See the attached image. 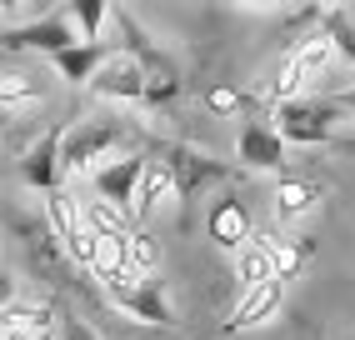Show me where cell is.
I'll use <instances>...</instances> for the list:
<instances>
[{
  "label": "cell",
  "instance_id": "20",
  "mask_svg": "<svg viewBox=\"0 0 355 340\" xmlns=\"http://www.w3.org/2000/svg\"><path fill=\"white\" fill-rule=\"evenodd\" d=\"M245 101H241V90H230V85H216L210 90V110H241Z\"/></svg>",
  "mask_w": 355,
  "mask_h": 340
},
{
  "label": "cell",
  "instance_id": "18",
  "mask_svg": "<svg viewBox=\"0 0 355 340\" xmlns=\"http://www.w3.org/2000/svg\"><path fill=\"white\" fill-rule=\"evenodd\" d=\"M26 105H40V90L31 85V76H20V70H10V76H0V110H6L10 120L26 110Z\"/></svg>",
  "mask_w": 355,
  "mask_h": 340
},
{
  "label": "cell",
  "instance_id": "13",
  "mask_svg": "<svg viewBox=\"0 0 355 340\" xmlns=\"http://www.w3.org/2000/svg\"><path fill=\"white\" fill-rule=\"evenodd\" d=\"M205 226H210V240H216V246H225V250H235V255L250 246V215H245L241 201H220L216 210H210Z\"/></svg>",
  "mask_w": 355,
  "mask_h": 340
},
{
  "label": "cell",
  "instance_id": "22",
  "mask_svg": "<svg viewBox=\"0 0 355 340\" xmlns=\"http://www.w3.org/2000/svg\"><path fill=\"white\" fill-rule=\"evenodd\" d=\"M336 105H340V110L350 115V110H355V90H340V95H336Z\"/></svg>",
  "mask_w": 355,
  "mask_h": 340
},
{
  "label": "cell",
  "instance_id": "15",
  "mask_svg": "<svg viewBox=\"0 0 355 340\" xmlns=\"http://www.w3.org/2000/svg\"><path fill=\"white\" fill-rule=\"evenodd\" d=\"M110 56H115L110 45H70V51H65V56H55L51 65L60 70V80H76V85H90V80L101 76V65H105Z\"/></svg>",
  "mask_w": 355,
  "mask_h": 340
},
{
  "label": "cell",
  "instance_id": "10",
  "mask_svg": "<svg viewBox=\"0 0 355 340\" xmlns=\"http://www.w3.org/2000/svg\"><path fill=\"white\" fill-rule=\"evenodd\" d=\"M235 155H241V165H250V170H280V165H291L286 140H280V130L266 126V120H250V126H241Z\"/></svg>",
  "mask_w": 355,
  "mask_h": 340
},
{
  "label": "cell",
  "instance_id": "2",
  "mask_svg": "<svg viewBox=\"0 0 355 340\" xmlns=\"http://www.w3.org/2000/svg\"><path fill=\"white\" fill-rule=\"evenodd\" d=\"M121 140H125V126L121 120H101V115H90V120H70V130H65V151H60V165H65V176H96V170H105L115 160V151H121Z\"/></svg>",
  "mask_w": 355,
  "mask_h": 340
},
{
  "label": "cell",
  "instance_id": "11",
  "mask_svg": "<svg viewBox=\"0 0 355 340\" xmlns=\"http://www.w3.org/2000/svg\"><path fill=\"white\" fill-rule=\"evenodd\" d=\"M90 90L105 95V101H146V65L135 56H125V51H115L101 65V76L90 80Z\"/></svg>",
  "mask_w": 355,
  "mask_h": 340
},
{
  "label": "cell",
  "instance_id": "14",
  "mask_svg": "<svg viewBox=\"0 0 355 340\" xmlns=\"http://www.w3.org/2000/svg\"><path fill=\"white\" fill-rule=\"evenodd\" d=\"M180 201V180L171 176L165 160H150L146 165V180H140V196H135V215H155L160 205Z\"/></svg>",
  "mask_w": 355,
  "mask_h": 340
},
{
  "label": "cell",
  "instance_id": "12",
  "mask_svg": "<svg viewBox=\"0 0 355 340\" xmlns=\"http://www.w3.org/2000/svg\"><path fill=\"white\" fill-rule=\"evenodd\" d=\"M155 160H165V165H171V176L180 180V201H185V196H196V190L210 185V180H225V165H216L210 155L185 151V145H160V155H155Z\"/></svg>",
  "mask_w": 355,
  "mask_h": 340
},
{
  "label": "cell",
  "instance_id": "17",
  "mask_svg": "<svg viewBox=\"0 0 355 340\" xmlns=\"http://www.w3.org/2000/svg\"><path fill=\"white\" fill-rule=\"evenodd\" d=\"M320 35L336 45V56H345L355 65V15L350 10H325L320 15Z\"/></svg>",
  "mask_w": 355,
  "mask_h": 340
},
{
  "label": "cell",
  "instance_id": "3",
  "mask_svg": "<svg viewBox=\"0 0 355 340\" xmlns=\"http://www.w3.org/2000/svg\"><path fill=\"white\" fill-rule=\"evenodd\" d=\"M45 226L55 230V240L65 246V255L76 265H85L90 275L101 271V235L90 230L85 210H80V201L70 196V190H51V196H45Z\"/></svg>",
  "mask_w": 355,
  "mask_h": 340
},
{
  "label": "cell",
  "instance_id": "4",
  "mask_svg": "<svg viewBox=\"0 0 355 340\" xmlns=\"http://www.w3.org/2000/svg\"><path fill=\"white\" fill-rule=\"evenodd\" d=\"M345 110L336 101H315V95H305V101H280L275 110V130L286 145H320L330 140V130H336V120Z\"/></svg>",
  "mask_w": 355,
  "mask_h": 340
},
{
  "label": "cell",
  "instance_id": "16",
  "mask_svg": "<svg viewBox=\"0 0 355 340\" xmlns=\"http://www.w3.org/2000/svg\"><path fill=\"white\" fill-rule=\"evenodd\" d=\"M320 205V190L315 185H305V180H280V190H275V215L280 221H305Z\"/></svg>",
  "mask_w": 355,
  "mask_h": 340
},
{
  "label": "cell",
  "instance_id": "19",
  "mask_svg": "<svg viewBox=\"0 0 355 340\" xmlns=\"http://www.w3.org/2000/svg\"><path fill=\"white\" fill-rule=\"evenodd\" d=\"M121 250H125V265H130V271H140V275L155 271V250H150V240L140 235V230H130V235L121 240Z\"/></svg>",
  "mask_w": 355,
  "mask_h": 340
},
{
  "label": "cell",
  "instance_id": "9",
  "mask_svg": "<svg viewBox=\"0 0 355 340\" xmlns=\"http://www.w3.org/2000/svg\"><path fill=\"white\" fill-rule=\"evenodd\" d=\"M280 300H286V280H260V285H250V290H241V300L230 305V315H225V330L235 335V330H255V325H266L270 315L280 310Z\"/></svg>",
  "mask_w": 355,
  "mask_h": 340
},
{
  "label": "cell",
  "instance_id": "5",
  "mask_svg": "<svg viewBox=\"0 0 355 340\" xmlns=\"http://www.w3.org/2000/svg\"><path fill=\"white\" fill-rule=\"evenodd\" d=\"M330 56H336V45H330L325 35L300 40V45H295V56L286 60V76H280L275 95H286V101H305V90H315V85L325 80Z\"/></svg>",
  "mask_w": 355,
  "mask_h": 340
},
{
  "label": "cell",
  "instance_id": "8",
  "mask_svg": "<svg viewBox=\"0 0 355 340\" xmlns=\"http://www.w3.org/2000/svg\"><path fill=\"white\" fill-rule=\"evenodd\" d=\"M146 155H115L105 170H96V176H90V180H96V196L105 201V205H130L135 210V196H140V180H146Z\"/></svg>",
  "mask_w": 355,
  "mask_h": 340
},
{
  "label": "cell",
  "instance_id": "1",
  "mask_svg": "<svg viewBox=\"0 0 355 340\" xmlns=\"http://www.w3.org/2000/svg\"><path fill=\"white\" fill-rule=\"evenodd\" d=\"M96 280L105 290V300L115 310L135 315L140 325H175V310H171V300H165V290H160L155 275H140V271H130V265H105Z\"/></svg>",
  "mask_w": 355,
  "mask_h": 340
},
{
  "label": "cell",
  "instance_id": "7",
  "mask_svg": "<svg viewBox=\"0 0 355 340\" xmlns=\"http://www.w3.org/2000/svg\"><path fill=\"white\" fill-rule=\"evenodd\" d=\"M65 130H70V120H60V126H51L26 155H20V180H26L31 190H40V196H51V190H60L55 180L65 176V165H60V151H65Z\"/></svg>",
  "mask_w": 355,
  "mask_h": 340
},
{
  "label": "cell",
  "instance_id": "21",
  "mask_svg": "<svg viewBox=\"0 0 355 340\" xmlns=\"http://www.w3.org/2000/svg\"><path fill=\"white\" fill-rule=\"evenodd\" d=\"M60 340H96V330L80 321H60Z\"/></svg>",
  "mask_w": 355,
  "mask_h": 340
},
{
  "label": "cell",
  "instance_id": "6",
  "mask_svg": "<svg viewBox=\"0 0 355 340\" xmlns=\"http://www.w3.org/2000/svg\"><path fill=\"white\" fill-rule=\"evenodd\" d=\"M0 45L6 51H45V56H65L70 45H85L80 35H76V26L65 20V10H55V15H40V20H31V26H15V31H6L0 35Z\"/></svg>",
  "mask_w": 355,
  "mask_h": 340
}]
</instances>
